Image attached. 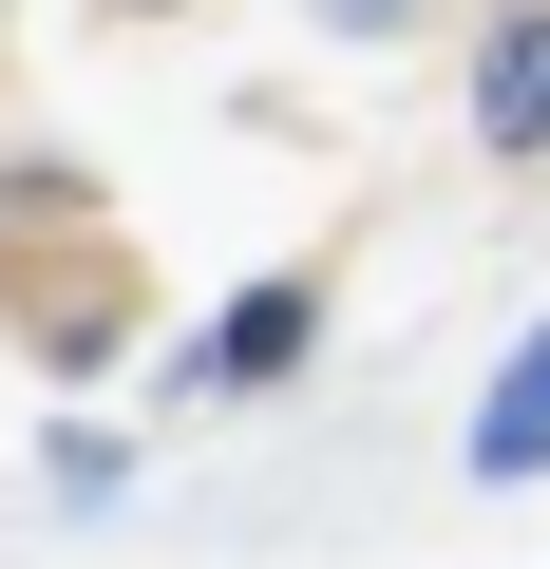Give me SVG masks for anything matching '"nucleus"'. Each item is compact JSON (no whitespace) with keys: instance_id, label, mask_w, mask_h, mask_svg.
Here are the masks:
<instances>
[{"instance_id":"f257e3e1","label":"nucleus","mask_w":550,"mask_h":569,"mask_svg":"<svg viewBox=\"0 0 550 569\" xmlns=\"http://www.w3.org/2000/svg\"><path fill=\"white\" fill-rule=\"evenodd\" d=\"M474 133L493 152H550V0H512V20L474 39Z\"/></svg>"},{"instance_id":"20e7f679","label":"nucleus","mask_w":550,"mask_h":569,"mask_svg":"<svg viewBox=\"0 0 550 569\" xmlns=\"http://www.w3.org/2000/svg\"><path fill=\"white\" fill-rule=\"evenodd\" d=\"M418 20V0H323V39H399Z\"/></svg>"},{"instance_id":"f03ea898","label":"nucleus","mask_w":550,"mask_h":569,"mask_svg":"<svg viewBox=\"0 0 550 569\" xmlns=\"http://www.w3.org/2000/svg\"><path fill=\"white\" fill-rule=\"evenodd\" d=\"M531 475H550V323H531L512 380L474 399V493H531Z\"/></svg>"},{"instance_id":"7ed1b4c3","label":"nucleus","mask_w":550,"mask_h":569,"mask_svg":"<svg viewBox=\"0 0 550 569\" xmlns=\"http://www.w3.org/2000/svg\"><path fill=\"white\" fill-rule=\"evenodd\" d=\"M304 342H323V284H247V305L209 323V380H286Z\"/></svg>"}]
</instances>
